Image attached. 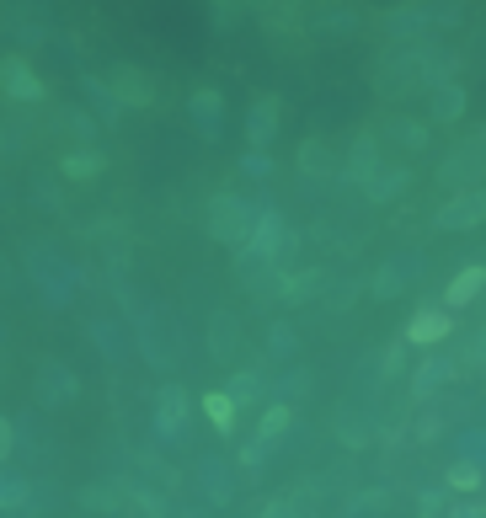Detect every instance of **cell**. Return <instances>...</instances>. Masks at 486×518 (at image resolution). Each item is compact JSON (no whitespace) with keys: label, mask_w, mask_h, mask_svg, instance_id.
Wrapping results in <instances>:
<instances>
[{"label":"cell","mask_w":486,"mask_h":518,"mask_svg":"<svg viewBox=\"0 0 486 518\" xmlns=\"http://www.w3.org/2000/svg\"><path fill=\"white\" fill-rule=\"evenodd\" d=\"M449 486H460V492H476V486H481V470H476V465H454V470H449Z\"/></svg>","instance_id":"4fadbf2b"},{"label":"cell","mask_w":486,"mask_h":518,"mask_svg":"<svg viewBox=\"0 0 486 518\" xmlns=\"http://www.w3.org/2000/svg\"><path fill=\"white\" fill-rule=\"evenodd\" d=\"M481 289H486V268H481V262H470V268H460V273L449 278V289H444V310H460V305H470Z\"/></svg>","instance_id":"3957f363"},{"label":"cell","mask_w":486,"mask_h":518,"mask_svg":"<svg viewBox=\"0 0 486 518\" xmlns=\"http://www.w3.org/2000/svg\"><path fill=\"white\" fill-rule=\"evenodd\" d=\"M460 113V91H444V102H438V118H454Z\"/></svg>","instance_id":"5bb4252c"},{"label":"cell","mask_w":486,"mask_h":518,"mask_svg":"<svg viewBox=\"0 0 486 518\" xmlns=\"http://www.w3.org/2000/svg\"><path fill=\"white\" fill-rule=\"evenodd\" d=\"M284 428H289V406H273V412L262 417V428H257V449H246V460H252V454H268V449H278V438H284Z\"/></svg>","instance_id":"52a82bcc"},{"label":"cell","mask_w":486,"mask_h":518,"mask_svg":"<svg viewBox=\"0 0 486 518\" xmlns=\"http://www.w3.org/2000/svg\"><path fill=\"white\" fill-rule=\"evenodd\" d=\"M273 129H278V97L262 91V97L252 102V113H246V139H252V145H268Z\"/></svg>","instance_id":"277c9868"},{"label":"cell","mask_w":486,"mask_h":518,"mask_svg":"<svg viewBox=\"0 0 486 518\" xmlns=\"http://www.w3.org/2000/svg\"><path fill=\"white\" fill-rule=\"evenodd\" d=\"M203 412L214 417L219 433H230V422H235V396H230V390H209V396H203Z\"/></svg>","instance_id":"ba28073f"},{"label":"cell","mask_w":486,"mask_h":518,"mask_svg":"<svg viewBox=\"0 0 486 518\" xmlns=\"http://www.w3.org/2000/svg\"><path fill=\"white\" fill-rule=\"evenodd\" d=\"M252 246L262 251V257H273V251L284 246V219H278V214H262V225H257V235H252Z\"/></svg>","instance_id":"9c48e42d"},{"label":"cell","mask_w":486,"mask_h":518,"mask_svg":"<svg viewBox=\"0 0 486 518\" xmlns=\"http://www.w3.org/2000/svg\"><path fill=\"white\" fill-rule=\"evenodd\" d=\"M113 86H118L129 102H155V81H150V75L139 70V65H123V70L113 75Z\"/></svg>","instance_id":"8992f818"},{"label":"cell","mask_w":486,"mask_h":518,"mask_svg":"<svg viewBox=\"0 0 486 518\" xmlns=\"http://www.w3.org/2000/svg\"><path fill=\"white\" fill-rule=\"evenodd\" d=\"M6 454H11V422L0 417V460H6Z\"/></svg>","instance_id":"9a60e30c"},{"label":"cell","mask_w":486,"mask_h":518,"mask_svg":"<svg viewBox=\"0 0 486 518\" xmlns=\"http://www.w3.org/2000/svg\"><path fill=\"white\" fill-rule=\"evenodd\" d=\"M182 412H187L182 390H166V401H161V428H166V433H177V428H182Z\"/></svg>","instance_id":"8fae6325"},{"label":"cell","mask_w":486,"mask_h":518,"mask_svg":"<svg viewBox=\"0 0 486 518\" xmlns=\"http://www.w3.org/2000/svg\"><path fill=\"white\" fill-rule=\"evenodd\" d=\"M449 518H465V513H449Z\"/></svg>","instance_id":"2e32d148"},{"label":"cell","mask_w":486,"mask_h":518,"mask_svg":"<svg viewBox=\"0 0 486 518\" xmlns=\"http://www.w3.org/2000/svg\"><path fill=\"white\" fill-rule=\"evenodd\" d=\"M193 118H198V123H209V129H214V118H219V91H214V86L193 91Z\"/></svg>","instance_id":"30bf717a"},{"label":"cell","mask_w":486,"mask_h":518,"mask_svg":"<svg viewBox=\"0 0 486 518\" xmlns=\"http://www.w3.org/2000/svg\"><path fill=\"white\" fill-rule=\"evenodd\" d=\"M0 81H6V91L17 102H33V97H43V81L33 70H27V59H6V65H0Z\"/></svg>","instance_id":"5b68a950"},{"label":"cell","mask_w":486,"mask_h":518,"mask_svg":"<svg viewBox=\"0 0 486 518\" xmlns=\"http://www.w3.org/2000/svg\"><path fill=\"white\" fill-rule=\"evenodd\" d=\"M449 332H454L449 310H422V316H412V326H406V342H412V348H433V342H444Z\"/></svg>","instance_id":"7a4b0ae2"},{"label":"cell","mask_w":486,"mask_h":518,"mask_svg":"<svg viewBox=\"0 0 486 518\" xmlns=\"http://www.w3.org/2000/svg\"><path fill=\"white\" fill-rule=\"evenodd\" d=\"M65 171H70V177H97L102 155H65Z\"/></svg>","instance_id":"7c38bea8"},{"label":"cell","mask_w":486,"mask_h":518,"mask_svg":"<svg viewBox=\"0 0 486 518\" xmlns=\"http://www.w3.org/2000/svg\"><path fill=\"white\" fill-rule=\"evenodd\" d=\"M476 225H486V187L454 193L444 209H438V230H476Z\"/></svg>","instance_id":"6da1fadb"}]
</instances>
